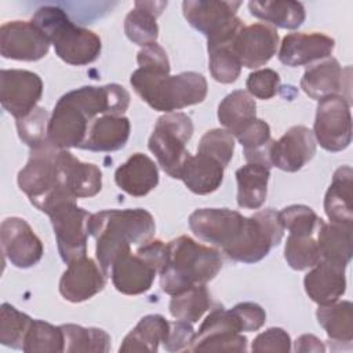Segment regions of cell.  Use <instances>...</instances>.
Segmentation results:
<instances>
[{
  "label": "cell",
  "mask_w": 353,
  "mask_h": 353,
  "mask_svg": "<svg viewBox=\"0 0 353 353\" xmlns=\"http://www.w3.org/2000/svg\"><path fill=\"white\" fill-rule=\"evenodd\" d=\"M154 230V219L143 208L103 210L91 214L88 233L97 240L95 255L103 274L109 277L114 259L131 250V244L152 240Z\"/></svg>",
  "instance_id": "6da1fadb"
},
{
  "label": "cell",
  "mask_w": 353,
  "mask_h": 353,
  "mask_svg": "<svg viewBox=\"0 0 353 353\" xmlns=\"http://www.w3.org/2000/svg\"><path fill=\"white\" fill-rule=\"evenodd\" d=\"M167 248L168 261L159 276L161 290L171 296L211 281L222 269L221 252L196 243L189 236L168 241Z\"/></svg>",
  "instance_id": "7a4b0ae2"
},
{
  "label": "cell",
  "mask_w": 353,
  "mask_h": 353,
  "mask_svg": "<svg viewBox=\"0 0 353 353\" xmlns=\"http://www.w3.org/2000/svg\"><path fill=\"white\" fill-rule=\"evenodd\" d=\"M130 83L152 109L165 113L203 102L208 91L205 77L197 72H182L171 76L170 73L138 68L132 72Z\"/></svg>",
  "instance_id": "3957f363"
},
{
  "label": "cell",
  "mask_w": 353,
  "mask_h": 353,
  "mask_svg": "<svg viewBox=\"0 0 353 353\" xmlns=\"http://www.w3.org/2000/svg\"><path fill=\"white\" fill-rule=\"evenodd\" d=\"M32 22L54 44L55 54L69 65L92 63L101 54V39L94 32L76 26L59 7H40L32 17Z\"/></svg>",
  "instance_id": "277c9868"
},
{
  "label": "cell",
  "mask_w": 353,
  "mask_h": 353,
  "mask_svg": "<svg viewBox=\"0 0 353 353\" xmlns=\"http://www.w3.org/2000/svg\"><path fill=\"white\" fill-rule=\"evenodd\" d=\"M192 135V119L182 112H171L159 117L149 138V150L164 172L174 179H181L182 170L192 156L186 149Z\"/></svg>",
  "instance_id": "5b68a950"
},
{
  "label": "cell",
  "mask_w": 353,
  "mask_h": 353,
  "mask_svg": "<svg viewBox=\"0 0 353 353\" xmlns=\"http://www.w3.org/2000/svg\"><path fill=\"white\" fill-rule=\"evenodd\" d=\"M59 149L48 141L30 150L26 165L18 172V186L39 210L58 190L66 189L58 165Z\"/></svg>",
  "instance_id": "8992f818"
},
{
  "label": "cell",
  "mask_w": 353,
  "mask_h": 353,
  "mask_svg": "<svg viewBox=\"0 0 353 353\" xmlns=\"http://www.w3.org/2000/svg\"><path fill=\"white\" fill-rule=\"evenodd\" d=\"M284 234L279 212L273 208L256 211L245 218V225L237 243L225 254L243 263H255L263 259L273 247L279 245Z\"/></svg>",
  "instance_id": "52a82bcc"
},
{
  "label": "cell",
  "mask_w": 353,
  "mask_h": 353,
  "mask_svg": "<svg viewBox=\"0 0 353 353\" xmlns=\"http://www.w3.org/2000/svg\"><path fill=\"white\" fill-rule=\"evenodd\" d=\"M240 1L185 0L182 11L185 19L197 32L207 37V43L236 37L244 28L236 15Z\"/></svg>",
  "instance_id": "ba28073f"
},
{
  "label": "cell",
  "mask_w": 353,
  "mask_h": 353,
  "mask_svg": "<svg viewBox=\"0 0 353 353\" xmlns=\"http://www.w3.org/2000/svg\"><path fill=\"white\" fill-rule=\"evenodd\" d=\"M47 215L50 216L62 261L70 263L85 256L91 214L80 208L76 201H66L54 207Z\"/></svg>",
  "instance_id": "9c48e42d"
},
{
  "label": "cell",
  "mask_w": 353,
  "mask_h": 353,
  "mask_svg": "<svg viewBox=\"0 0 353 353\" xmlns=\"http://www.w3.org/2000/svg\"><path fill=\"white\" fill-rule=\"evenodd\" d=\"M312 132L324 150H345L352 142L350 102L341 95L319 101Z\"/></svg>",
  "instance_id": "30bf717a"
},
{
  "label": "cell",
  "mask_w": 353,
  "mask_h": 353,
  "mask_svg": "<svg viewBox=\"0 0 353 353\" xmlns=\"http://www.w3.org/2000/svg\"><path fill=\"white\" fill-rule=\"evenodd\" d=\"M245 218L229 208H199L190 214L189 228L201 241L225 252L240 239Z\"/></svg>",
  "instance_id": "8fae6325"
},
{
  "label": "cell",
  "mask_w": 353,
  "mask_h": 353,
  "mask_svg": "<svg viewBox=\"0 0 353 353\" xmlns=\"http://www.w3.org/2000/svg\"><path fill=\"white\" fill-rule=\"evenodd\" d=\"M41 95L43 81L39 74L23 69H3L0 72V102L15 120L32 112Z\"/></svg>",
  "instance_id": "7c38bea8"
},
{
  "label": "cell",
  "mask_w": 353,
  "mask_h": 353,
  "mask_svg": "<svg viewBox=\"0 0 353 353\" xmlns=\"http://www.w3.org/2000/svg\"><path fill=\"white\" fill-rule=\"evenodd\" d=\"M50 44L32 21H10L0 28V54L6 59L39 61L48 54Z\"/></svg>",
  "instance_id": "4fadbf2b"
},
{
  "label": "cell",
  "mask_w": 353,
  "mask_h": 353,
  "mask_svg": "<svg viewBox=\"0 0 353 353\" xmlns=\"http://www.w3.org/2000/svg\"><path fill=\"white\" fill-rule=\"evenodd\" d=\"M0 241L4 256L15 268H32L43 258L44 247L41 240L22 218L10 216L1 222Z\"/></svg>",
  "instance_id": "5bb4252c"
},
{
  "label": "cell",
  "mask_w": 353,
  "mask_h": 353,
  "mask_svg": "<svg viewBox=\"0 0 353 353\" xmlns=\"http://www.w3.org/2000/svg\"><path fill=\"white\" fill-rule=\"evenodd\" d=\"M92 123L98 116H121L130 105L128 91L119 84L84 85L65 94Z\"/></svg>",
  "instance_id": "9a60e30c"
},
{
  "label": "cell",
  "mask_w": 353,
  "mask_h": 353,
  "mask_svg": "<svg viewBox=\"0 0 353 353\" xmlns=\"http://www.w3.org/2000/svg\"><path fill=\"white\" fill-rule=\"evenodd\" d=\"M90 124L88 117L66 95H62L50 117L47 141L58 149L80 148Z\"/></svg>",
  "instance_id": "2e32d148"
},
{
  "label": "cell",
  "mask_w": 353,
  "mask_h": 353,
  "mask_svg": "<svg viewBox=\"0 0 353 353\" xmlns=\"http://www.w3.org/2000/svg\"><path fill=\"white\" fill-rule=\"evenodd\" d=\"M316 154V139L305 125L291 127L280 139L273 141L269 159L270 164L285 172H296Z\"/></svg>",
  "instance_id": "e0dca14e"
},
{
  "label": "cell",
  "mask_w": 353,
  "mask_h": 353,
  "mask_svg": "<svg viewBox=\"0 0 353 353\" xmlns=\"http://www.w3.org/2000/svg\"><path fill=\"white\" fill-rule=\"evenodd\" d=\"M106 276L94 259L81 256L68 263L59 280V294L69 302H84L103 290Z\"/></svg>",
  "instance_id": "ac0fdd59"
},
{
  "label": "cell",
  "mask_w": 353,
  "mask_h": 353,
  "mask_svg": "<svg viewBox=\"0 0 353 353\" xmlns=\"http://www.w3.org/2000/svg\"><path fill=\"white\" fill-rule=\"evenodd\" d=\"M279 44L277 30L268 23H252L240 30L234 48L241 66L255 69L266 65L276 54Z\"/></svg>",
  "instance_id": "d6986e66"
},
{
  "label": "cell",
  "mask_w": 353,
  "mask_h": 353,
  "mask_svg": "<svg viewBox=\"0 0 353 353\" xmlns=\"http://www.w3.org/2000/svg\"><path fill=\"white\" fill-rule=\"evenodd\" d=\"M334 47L335 40L324 33H290L280 44L279 61L290 68L303 66L330 57Z\"/></svg>",
  "instance_id": "ffe728a7"
},
{
  "label": "cell",
  "mask_w": 353,
  "mask_h": 353,
  "mask_svg": "<svg viewBox=\"0 0 353 353\" xmlns=\"http://www.w3.org/2000/svg\"><path fill=\"white\" fill-rule=\"evenodd\" d=\"M157 270L131 250L119 255L109 272L114 288L124 295H139L150 290Z\"/></svg>",
  "instance_id": "44dd1931"
},
{
  "label": "cell",
  "mask_w": 353,
  "mask_h": 353,
  "mask_svg": "<svg viewBox=\"0 0 353 353\" xmlns=\"http://www.w3.org/2000/svg\"><path fill=\"white\" fill-rule=\"evenodd\" d=\"M345 85L347 88L350 87V68L347 66L346 69H342L335 58L310 66L305 70L301 79V88L306 95L316 101L332 95L343 97V90H346Z\"/></svg>",
  "instance_id": "7402d4cb"
},
{
  "label": "cell",
  "mask_w": 353,
  "mask_h": 353,
  "mask_svg": "<svg viewBox=\"0 0 353 353\" xmlns=\"http://www.w3.org/2000/svg\"><path fill=\"white\" fill-rule=\"evenodd\" d=\"M58 165L62 185L76 199L94 197L102 189V172L92 163H83L68 149H59Z\"/></svg>",
  "instance_id": "603a6c76"
},
{
  "label": "cell",
  "mask_w": 353,
  "mask_h": 353,
  "mask_svg": "<svg viewBox=\"0 0 353 353\" xmlns=\"http://www.w3.org/2000/svg\"><path fill=\"white\" fill-rule=\"evenodd\" d=\"M345 268L346 266L320 259L303 279L307 296L317 305L336 302L346 291Z\"/></svg>",
  "instance_id": "cb8c5ba5"
},
{
  "label": "cell",
  "mask_w": 353,
  "mask_h": 353,
  "mask_svg": "<svg viewBox=\"0 0 353 353\" xmlns=\"http://www.w3.org/2000/svg\"><path fill=\"white\" fill-rule=\"evenodd\" d=\"M131 124L125 116L103 114L88 127L80 149L91 152H116L125 146L130 138Z\"/></svg>",
  "instance_id": "d4e9b609"
},
{
  "label": "cell",
  "mask_w": 353,
  "mask_h": 353,
  "mask_svg": "<svg viewBox=\"0 0 353 353\" xmlns=\"http://www.w3.org/2000/svg\"><path fill=\"white\" fill-rule=\"evenodd\" d=\"M114 182L127 194L142 197L157 186L159 170L149 156L135 153L116 170Z\"/></svg>",
  "instance_id": "484cf974"
},
{
  "label": "cell",
  "mask_w": 353,
  "mask_h": 353,
  "mask_svg": "<svg viewBox=\"0 0 353 353\" xmlns=\"http://www.w3.org/2000/svg\"><path fill=\"white\" fill-rule=\"evenodd\" d=\"M167 7V1H135L124 21V32L130 41L141 47L156 43L159 37L157 17Z\"/></svg>",
  "instance_id": "4316f807"
},
{
  "label": "cell",
  "mask_w": 353,
  "mask_h": 353,
  "mask_svg": "<svg viewBox=\"0 0 353 353\" xmlns=\"http://www.w3.org/2000/svg\"><path fill=\"white\" fill-rule=\"evenodd\" d=\"M225 167L215 159L199 153L190 156L182 170L181 179L185 186L196 194H210L215 192L223 181Z\"/></svg>",
  "instance_id": "83f0119b"
},
{
  "label": "cell",
  "mask_w": 353,
  "mask_h": 353,
  "mask_svg": "<svg viewBox=\"0 0 353 353\" xmlns=\"http://www.w3.org/2000/svg\"><path fill=\"white\" fill-rule=\"evenodd\" d=\"M353 171L350 165L339 167L332 176V182L324 197V211L330 222L353 225L352 205Z\"/></svg>",
  "instance_id": "f1b7e54d"
},
{
  "label": "cell",
  "mask_w": 353,
  "mask_h": 353,
  "mask_svg": "<svg viewBox=\"0 0 353 353\" xmlns=\"http://www.w3.org/2000/svg\"><path fill=\"white\" fill-rule=\"evenodd\" d=\"M352 225L330 222L320 225L317 230V245L321 259L346 266L353 254Z\"/></svg>",
  "instance_id": "f546056e"
},
{
  "label": "cell",
  "mask_w": 353,
  "mask_h": 353,
  "mask_svg": "<svg viewBox=\"0 0 353 353\" xmlns=\"http://www.w3.org/2000/svg\"><path fill=\"white\" fill-rule=\"evenodd\" d=\"M270 168L263 164L247 163L236 171L237 204L241 208L258 210L268 196Z\"/></svg>",
  "instance_id": "4dcf8cb0"
},
{
  "label": "cell",
  "mask_w": 353,
  "mask_h": 353,
  "mask_svg": "<svg viewBox=\"0 0 353 353\" xmlns=\"http://www.w3.org/2000/svg\"><path fill=\"white\" fill-rule=\"evenodd\" d=\"M170 332V323L161 314H148L125 335L120 352H149L159 350Z\"/></svg>",
  "instance_id": "1f68e13d"
},
{
  "label": "cell",
  "mask_w": 353,
  "mask_h": 353,
  "mask_svg": "<svg viewBox=\"0 0 353 353\" xmlns=\"http://www.w3.org/2000/svg\"><path fill=\"white\" fill-rule=\"evenodd\" d=\"M255 119L256 103L247 91H232L218 106V120L233 137H237Z\"/></svg>",
  "instance_id": "d6a6232c"
},
{
  "label": "cell",
  "mask_w": 353,
  "mask_h": 353,
  "mask_svg": "<svg viewBox=\"0 0 353 353\" xmlns=\"http://www.w3.org/2000/svg\"><path fill=\"white\" fill-rule=\"evenodd\" d=\"M248 10L255 18L281 29H296L306 18L303 4L294 0L250 1Z\"/></svg>",
  "instance_id": "836d02e7"
},
{
  "label": "cell",
  "mask_w": 353,
  "mask_h": 353,
  "mask_svg": "<svg viewBox=\"0 0 353 353\" xmlns=\"http://www.w3.org/2000/svg\"><path fill=\"white\" fill-rule=\"evenodd\" d=\"M319 324L327 332L330 341L352 346L353 339V305L349 301L319 305L316 312Z\"/></svg>",
  "instance_id": "e575fe53"
},
{
  "label": "cell",
  "mask_w": 353,
  "mask_h": 353,
  "mask_svg": "<svg viewBox=\"0 0 353 353\" xmlns=\"http://www.w3.org/2000/svg\"><path fill=\"white\" fill-rule=\"evenodd\" d=\"M236 37L216 43H207L208 69L214 80L218 83L230 84L240 76L241 63L234 48Z\"/></svg>",
  "instance_id": "d590c367"
},
{
  "label": "cell",
  "mask_w": 353,
  "mask_h": 353,
  "mask_svg": "<svg viewBox=\"0 0 353 353\" xmlns=\"http://www.w3.org/2000/svg\"><path fill=\"white\" fill-rule=\"evenodd\" d=\"M236 138L243 146L247 163L263 164L269 168L272 167L269 150L273 141L270 137V127L266 121L255 119Z\"/></svg>",
  "instance_id": "8d00e7d4"
},
{
  "label": "cell",
  "mask_w": 353,
  "mask_h": 353,
  "mask_svg": "<svg viewBox=\"0 0 353 353\" xmlns=\"http://www.w3.org/2000/svg\"><path fill=\"white\" fill-rule=\"evenodd\" d=\"M210 305L211 298L205 284H197L183 292L172 295L168 309L175 320L196 323L208 310Z\"/></svg>",
  "instance_id": "74e56055"
},
{
  "label": "cell",
  "mask_w": 353,
  "mask_h": 353,
  "mask_svg": "<svg viewBox=\"0 0 353 353\" xmlns=\"http://www.w3.org/2000/svg\"><path fill=\"white\" fill-rule=\"evenodd\" d=\"M65 335V352H109L110 336L106 331L95 327H81L77 324L61 325Z\"/></svg>",
  "instance_id": "f35d334b"
},
{
  "label": "cell",
  "mask_w": 353,
  "mask_h": 353,
  "mask_svg": "<svg viewBox=\"0 0 353 353\" xmlns=\"http://www.w3.org/2000/svg\"><path fill=\"white\" fill-rule=\"evenodd\" d=\"M22 350L28 353L65 352V335L62 327H55L43 320H32Z\"/></svg>",
  "instance_id": "ab89813d"
},
{
  "label": "cell",
  "mask_w": 353,
  "mask_h": 353,
  "mask_svg": "<svg viewBox=\"0 0 353 353\" xmlns=\"http://www.w3.org/2000/svg\"><path fill=\"white\" fill-rule=\"evenodd\" d=\"M32 319L11 306L10 303H3L0 306V342L4 346L12 349L23 347V341L26 332L30 327Z\"/></svg>",
  "instance_id": "60d3db41"
},
{
  "label": "cell",
  "mask_w": 353,
  "mask_h": 353,
  "mask_svg": "<svg viewBox=\"0 0 353 353\" xmlns=\"http://www.w3.org/2000/svg\"><path fill=\"white\" fill-rule=\"evenodd\" d=\"M284 258L294 270H306L320 262L317 240L313 236L288 234L284 247Z\"/></svg>",
  "instance_id": "b9f144b4"
},
{
  "label": "cell",
  "mask_w": 353,
  "mask_h": 353,
  "mask_svg": "<svg viewBox=\"0 0 353 353\" xmlns=\"http://www.w3.org/2000/svg\"><path fill=\"white\" fill-rule=\"evenodd\" d=\"M279 218L290 234L313 236L323 223V219L310 207L303 204H292L283 208L279 212Z\"/></svg>",
  "instance_id": "7bdbcfd3"
},
{
  "label": "cell",
  "mask_w": 353,
  "mask_h": 353,
  "mask_svg": "<svg viewBox=\"0 0 353 353\" xmlns=\"http://www.w3.org/2000/svg\"><path fill=\"white\" fill-rule=\"evenodd\" d=\"M17 121L18 135L22 142H25L30 149L39 148L47 142L48 130V113L44 108L36 106L32 112L19 117Z\"/></svg>",
  "instance_id": "ee69618b"
},
{
  "label": "cell",
  "mask_w": 353,
  "mask_h": 353,
  "mask_svg": "<svg viewBox=\"0 0 353 353\" xmlns=\"http://www.w3.org/2000/svg\"><path fill=\"white\" fill-rule=\"evenodd\" d=\"M197 152L218 160L226 168L234 153L233 135L225 128L210 130L201 137Z\"/></svg>",
  "instance_id": "f6af8a7d"
},
{
  "label": "cell",
  "mask_w": 353,
  "mask_h": 353,
  "mask_svg": "<svg viewBox=\"0 0 353 353\" xmlns=\"http://www.w3.org/2000/svg\"><path fill=\"white\" fill-rule=\"evenodd\" d=\"M247 92L258 99L273 98L280 88V76L273 69H259L250 73L245 81Z\"/></svg>",
  "instance_id": "bcb514c9"
},
{
  "label": "cell",
  "mask_w": 353,
  "mask_h": 353,
  "mask_svg": "<svg viewBox=\"0 0 353 353\" xmlns=\"http://www.w3.org/2000/svg\"><path fill=\"white\" fill-rule=\"evenodd\" d=\"M190 352H245L247 338L237 334H216L193 343Z\"/></svg>",
  "instance_id": "7dc6e473"
},
{
  "label": "cell",
  "mask_w": 353,
  "mask_h": 353,
  "mask_svg": "<svg viewBox=\"0 0 353 353\" xmlns=\"http://www.w3.org/2000/svg\"><path fill=\"white\" fill-rule=\"evenodd\" d=\"M252 352H279V353H288L291 350V338L290 335L279 327L268 328L266 331L261 332L251 345Z\"/></svg>",
  "instance_id": "c3c4849f"
},
{
  "label": "cell",
  "mask_w": 353,
  "mask_h": 353,
  "mask_svg": "<svg viewBox=\"0 0 353 353\" xmlns=\"http://www.w3.org/2000/svg\"><path fill=\"white\" fill-rule=\"evenodd\" d=\"M137 62L141 69L170 73V61L167 52L157 43L142 47L137 55Z\"/></svg>",
  "instance_id": "681fc988"
},
{
  "label": "cell",
  "mask_w": 353,
  "mask_h": 353,
  "mask_svg": "<svg viewBox=\"0 0 353 353\" xmlns=\"http://www.w3.org/2000/svg\"><path fill=\"white\" fill-rule=\"evenodd\" d=\"M194 330L192 327V323L175 320L174 323H170V332L165 339L164 349L168 352H181V350H189L194 338Z\"/></svg>",
  "instance_id": "f907efd6"
},
{
  "label": "cell",
  "mask_w": 353,
  "mask_h": 353,
  "mask_svg": "<svg viewBox=\"0 0 353 353\" xmlns=\"http://www.w3.org/2000/svg\"><path fill=\"white\" fill-rule=\"evenodd\" d=\"M232 310L239 317L243 331L251 332L258 331L266 321L265 310L254 302H241L232 307Z\"/></svg>",
  "instance_id": "816d5d0a"
},
{
  "label": "cell",
  "mask_w": 353,
  "mask_h": 353,
  "mask_svg": "<svg viewBox=\"0 0 353 353\" xmlns=\"http://www.w3.org/2000/svg\"><path fill=\"white\" fill-rule=\"evenodd\" d=\"M137 254L160 273L168 261V248L161 240H149L138 247Z\"/></svg>",
  "instance_id": "f5cc1de1"
},
{
  "label": "cell",
  "mask_w": 353,
  "mask_h": 353,
  "mask_svg": "<svg viewBox=\"0 0 353 353\" xmlns=\"http://www.w3.org/2000/svg\"><path fill=\"white\" fill-rule=\"evenodd\" d=\"M294 350L295 352H302V353H307V352L323 353L325 350V346L317 336H314L312 334H303V335L296 338Z\"/></svg>",
  "instance_id": "db71d44e"
}]
</instances>
